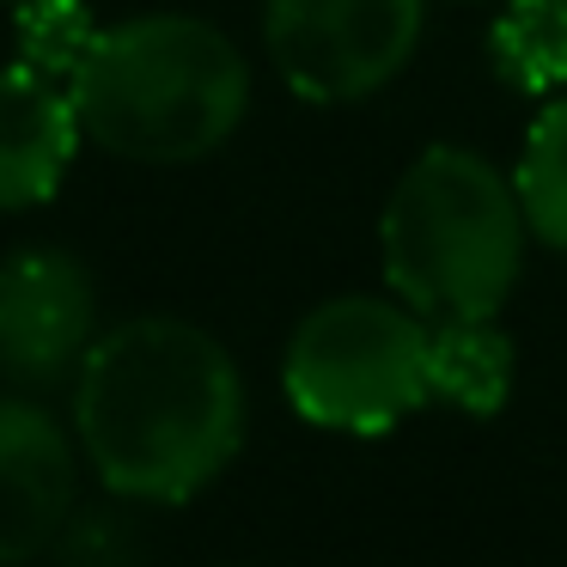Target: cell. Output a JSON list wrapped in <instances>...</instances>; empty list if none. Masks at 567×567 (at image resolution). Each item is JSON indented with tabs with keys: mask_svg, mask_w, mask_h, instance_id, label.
Returning a JSON list of instances; mask_svg holds the SVG:
<instances>
[{
	"mask_svg": "<svg viewBox=\"0 0 567 567\" xmlns=\"http://www.w3.org/2000/svg\"><path fill=\"white\" fill-rule=\"evenodd\" d=\"M488 62L513 92H567V0H506L488 25Z\"/></svg>",
	"mask_w": 567,
	"mask_h": 567,
	"instance_id": "obj_10",
	"label": "cell"
},
{
	"mask_svg": "<svg viewBox=\"0 0 567 567\" xmlns=\"http://www.w3.org/2000/svg\"><path fill=\"white\" fill-rule=\"evenodd\" d=\"M513 189H518V208H525L530 233L549 250H567V92H555L537 111L525 153H518Z\"/></svg>",
	"mask_w": 567,
	"mask_h": 567,
	"instance_id": "obj_11",
	"label": "cell"
},
{
	"mask_svg": "<svg viewBox=\"0 0 567 567\" xmlns=\"http://www.w3.org/2000/svg\"><path fill=\"white\" fill-rule=\"evenodd\" d=\"M74 433L111 494L189 501L245 445V379L220 336L147 311L80 354Z\"/></svg>",
	"mask_w": 567,
	"mask_h": 567,
	"instance_id": "obj_1",
	"label": "cell"
},
{
	"mask_svg": "<svg viewBox=\"0 0 567 567\" xmlns=\"http://www.w3.org/2000/svg\"><path fill=\"white\" fill-rule=\"evenodd\" d=\"M80 135L86 128L68 80L31 62L0 68V214L50 202L80 153Z\"/></svg>",
	"mask_w": 567,
	"mask_h": 567,
	"instance_id": "obj_8",
	"label": "cell"
},
{
	"mask_svg": "<svg viewBox=\"0 0 567 567\" xmlns=\"http://www.w3.org/2000/svg\"><path fill=\"white\" fill-rule=\"evenodd\" d=\"M433 323L403 299L342 293L306 311L281 360V391L311 427L384 433L433 403Z\"/></svg>",
	"mask_w": 567,
	"mask_h": 567,
	"instance_id": "obj_4",
	"label": "cell"
},
{
	"mask_svg": "<svg viewBox=\"0 0 567 567\" xmlns=\"http://www.w3.org/2000/svg\"><path fill=\"white\" fill-rule=\"evenodd\" d=\"M99 293L80 257L50 245L13 250L0 262V372L50 384L92 348Z\"/></svg>",
	"mask_w": 567,
	"mask_h": 567,
	"instance_id": "obj_6",
	"label": "cell"
},
{
	"mask_svg": "<svg viewBox=\"0 0 567 567\" xmlns=\"http://www.w3.org/2000/svg\"><path fill=\"white\" fill-rule=\"evenodd\" d=\"M13 31H19V62L43 68L55 80H74V68L86 62L92 38H99L86 0H19Z\"/></svg>",
	"mask_w": 567,
	"mask_h": 567,
	"instance_id": "obj_12",
	"label": "cell"
},
{
	"mask_svg": "<svg viewBox=\"0 0 567 567\" xmlns=\"http://www.w3.org/2000/svg\"><path fill=\"white\" fill-rule=\"evenodd\" d=\"M433 396L464 415H494L513 391V336L494 318H440L427 342Z\"/></svg>",
	"mask_w": 567,
	"mask_h": 567,
	"instance_id": "obj_9",
	"label": "cell"
},
{
	"mask_svg": "<svg viewBox=\"0 0 567 567\" xmlns=\"http://www.w3.org/2000/svg\"><path fill=\"white\" fill-rule=\"evenodd\" d=\"M525 208L513 177H501L476 147H421L396 177L379 220L384 281L427 323L501 318L525 269Z\"/></svg>",
	"mask_w": 567,
	"mask_h": 567,
	"instance_id": "obj_3",
	"label": "cell"
},
{
	"mask_svg": "<svg viewBox=\"0 0 567 567\" xmlns=\"http://www.w3.org/2000/svg\"><path fill=\"white\" fill-rule=\"evenodd\" d=\"M92 147L128 165H196L238 135L250 68L214 19L147 13L92 38L68 80Z\"/></svg>",
	"mask_w": 567,
	"mask_h": 567,
	"instance_id": "obj_2",
	"label": "cell"
},
{
	"mask_svg": "<svg viewBox=\"0 0 567 567\" xmlns=\"http://www.w3.org/2000/svg\"><path fill=\"white\" fill-rule=\"evenodd\" d=\"M80 501L74 440L50 409L0 396V567H25L68 530Z\"/></svg>",
	"mask_w": 567,
	"mask_h": 567,
	"instance_id": "obj_7",
	"label": "cell"
},
{
	"mask_svg": "<svg viewBox=\"0 0 567 567\" xmlns=\"http://www.w3.org/2000/svg\"><path fill=\"white\" fill-rule=\"evenodd\" d=\"M262 38L306 104H354L409 68L421 0H269Z\"/></svg>",
	"mask_w": 567,
	"mask_h": 567,
	"instance_id": "obj_5",
	"label": "cell"
}]
</instances>
